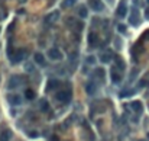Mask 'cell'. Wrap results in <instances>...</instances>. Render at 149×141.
<instances>
[{
    "label": "cell",
    "mask_w": 149,
    "mask_h": 141,
    "mask_svg": "<svg viewBox=\"0 0 149 141\" xmlns=\"http://www.w3.org/2000/svg\"><path fill=\"white\" fill-rule=\"evenodd\" d=\"M23 85V79L20 77V76H12V77L9 79V82H7V89H18L19 86Z\"/></svg>",
    "instance_id": "cell-1"
},
{
    "label": "cell",
    "mask_w": 149,
    "mask_h": 141,
    "mask_svg": "<svg viewBox=\"0 0 149 141\" xmlns=\"http://www.w3.org/2000/svg\"><path fill=\"white\" fill-rule=\"evenodd\" d=\"M25 55H28V53H26V50H23V48H20V50H18L15 53V55H12V57H9L10 58V61H12L13 64H18V63H20L23 58H25Z\"/></svg>",
    "instance_id": "cell-2"
},
{
    "label": "cell",
    "mask_w": 149,
    "mask_h": 141,
    "mask_svg": "<svg viewBox=\"0 0 149 141\" xmlns=\"http://www.w3.org/2000/svg\"><path fill=\"white\" fill-rule=\"evenodd\" d=\"M71 90H61L55 95V99L59 100V102H64V103H68L70 99H71Z\"/></svg>",
    "instance_id": "cell-3"
},
{
    "label": "cell",
    "mask_w": 149,
    "mask_h": 141,
    "mask_svg": "<svg viewBox=\"0 0 149 141\" xmlns=\"http://www.w3.org/2000/svg\"><path fill=\"white\" fill-rule=\"evenodd\" d=\"M129 22H130L132 26H139V23H140V15H139V12H137V9H135V7L130 10Z\"/></svg>",
    "instance_id": "cell-4"
},
{
    "label": "cell",
    "mask_w": 149,
    "mask_h": 141,
    "mask_svg": "<svg viewBox=\"0 0 149 141\" xmlns=\"http://www.w3.org/2000/svg\"><path fill=\"white\" fill-rule=\"evenodd\" d=\"M88 6L94 10V12H101L104 9V4H103L101 0H88Z\"/></svg>",
    "instance_id": "cell-5"
},
{
    "label": "cell",
    "mask_w": 149,
    "mask_h": 141,
    "mask_svg": "<svg viewBox=\"0 0 149 141\" xmlns=\"http://www.w3.org/2000/svg\"><path fill=\"white\" fill-rule=\"evenodd\" d=\"M88 45H90V48L99 47V35L94 34V32H90L88 34Z\"/></svg>",
    "instance_id": "cell-6"
},
{
    "label": "cell",
    "mask_w": 149,
    "mask_h": 141,
    "mask_svg": "<svg viewBox=\"0 0 149 141\" xmlns=\"http://www.w3.org/2000/svg\"><path fill=\"white\" fill-rule=\"evenodd\" d=\"M48 57H49L51 60H61L62 53L58 50V48H51V50L48 51Z\"/></svg>",
    "instance_id": "cell-7"
},
{
    "label": "cell",
    "mask_w": 149,
    "mask_h": 141,
    "mask_svg": "<svg viewBox=\"0 0 149 141\" xmlns=\"http://www.w3.org/2000/svg\"><path fill=\"white\" fill-rule=\"evenodd\" d=\"M116 15H117V18H126L127 15V6L124 3H120L117 7V10H116Z\"/></svg>",
    "instance_id": "cell-8"
},
{
    "label": "cell",
    "mask_w": 149,
    "mask_h": 141,
    "mask_svg": "<svg viewBox=\"0 0 149 141\" xmlns=\"http://www.w3.org/2000/svg\"><path fill=\"white\" fill-rule=\"evenodd\" d=\"M143 47H142V42H137V44L133 45V48H132V54H133V58L137 60V54H142L143 53Z\"/></svg>",
    "instance_id": "cell-9"
},
{
    "label": "cell",
    "mask_w": 149,
    "mask_h": 141,
    "mask_svg": "<svg viewBox=\"0 0 149 141\" xmlns=\"http://www.w3.org/2000/svg\"><path fill=\"white\" fill-rule=\"evenodd\" d=\"M110 77H112V82L114 83V85H119V83L122 82V76H120V73L116 71V69L110 70Z\"/></svg>",
    "instance_id": "cell-10"
},
{
    "label": "cell",
    "mask_w": 149,
    "mask_h": 141,
    "mask_svg": "<svg viewBox=\"0 0 149 141\" xmlns=\"http://www.w3.org/2000/svg\"><path fill=\"white\" fill-rule=\"evenodd\" d=\"M130 106L136 113H140L143 111V105H142V102H139V100H133V102L130 103Z\"/></svg>",
    "instance_id": "cell-11"
},
{
    "label": "cell",
    "mask_w": 149,
    "mask_h": 141,
    "mask_svg": "<svg viewBox=\"0 0 149 141\" xmlns=\"http://www.w3.org/2000/svg\"><path fill=\"white\" fill-rule=\"evenodd\" d=\"M96 89H97V86H96L94 82H87L85 83V92H87L88 95H94L96 93Z\"/></svg>",
    "instance_id": "cell-12"
},
{
    "label": "cell",
    "mask_w": 149,
    "mask_h": 141,
    "mask_svg": "<svg viewBox=\"0 0 149 141\" xmlns=\"http://www.w3.org/2000/svg\"><path fill=\"white\" fill-rule=\"evenodd\" d=\"M112 57H113L112 51H106V53L100 57V61H101V63H104V64H107V63H110V61H112Z\"/></svg>",
    "instance_id": "cell-13"
},
{
    "label": "cell",
    "mask_w": 149,
    "mask_h": 141,
    "mask_svg": "<svg viewBox=\"0 0 149 141\" xmlns=\"http://www.w3.org/2000/svg\"><path fill=\"white\" fill-rule=\"evenodd\" d=\"M58 16H59V12H58V10H55V12H52L51 15H48V16H47L45 22H47V23H54V22H56Z\"/></svg>",
    "instance_id": "cell-14"
},
{
    "label": "cell",
    "mask_w": 149,
    "mask_h": 141,
    "mask_svg": "<svg viewBox=\"0 0 149 141\" xmlns=\"http://www.w3.org/2000/svg\"><path fill=\"white\" fill-rule=\"evenodd\" d=\"M7 99H9V102L12 105H20L22 103V99H20V96H18V95H9Z\"/></svg>",
    "instance_id": "cell-15"
},
{
    "label": "cell",
    "mask_w": 149,
    "mask_h": 141,
    "mask_svg": "<svg viewBox=\"0 0 149 141\" xmlns=\"http://www.w3.org/2000/svg\"><path fill=\"white\" fill-rule=\"evenodd\" d=\"M59 86V82L58 80H55V79H51V80H48L47 83V89L48 90H54V89H56Z\"/></svg>",
    "instance_id": "cell-16"
},
{
    "label": "cell",
    "mask_w": 149,
    "mask_h": 141,
    "mask_svg": "<svg viewBox=\"0 0 149 141\" xmlns=\"http://www.w3.org/2000/svg\"><path fill=\"white\" fill-rule=\"evenodd\" d=\"M39 108H41V111H42V112H49V103L47 102V99H41Z\"/></svg>",
    "instance_id": "cell-17"
},
{
    "label": "cell",
    "mask_w": 149,
    "mask_h": 141,
    "mask_svg": "<svg viewBox=\"0 0 149 141\" xmlns=\"http://www.w3.org/2000/svg\"><path fill=\"white\" fill-rule=\"evenodd\" d=\"M35 63H38L39 66H45V58H44V55H42V53L35 54Z\"/></svg>",
    "instance_id": "cell-18"
},
{
    "label": "cell",
    "mask_w": 149,
    "mask_h": 141,
    "mask_svg": "<svg viewBox=\"0 0 149 141\" xmlns=\"http://www.w3.org/2000/svg\"><path fill=\"white\" fill-rule=\"evenodd\" d=\"M10 137H12L10 131L9 129H4V131H2V134H0V141H9Z\"/></svg>",
    "instance_id": "cell-19"
},
{
    "label": "cell",
    "mask_w": 149,
    "mask_h": 141,
    "mask_svg": "<svg viewBox=\"0 0 149 141\" xmlns=\"http://www.w3.org/2000/svg\"><path fill=\"white\" fill-rule=\"evenodd\" d=\"M75 3H77V0H64V2L61 3V7L62 9H68V7L74 6Z\"/></svg>",
    "instance_id": "cell-20"
},
{
    "label": "cell",
    "mask_w": 149,
    "mask_h": 141,
    "mask_svg": "<svg viewBox=\"0 0 149 141\" xmlns=\"http://www.w3.org/2000/svg\"><path fill=\"white\" fill-rule=\"evenodd\" d=\"M78 15H80V18L85 19V18L88 16V10H87V7H85V6H81V7H80V10H78Z\"/></svg>",
    "instance_id": "cell-21"
},
{
    "label": "cell",
    "mask_w": 149,
    "mask_h": 141,
    "mask_svg": "<svg viewBox=\"0 0 149 141\" xmlns=\"http://www.w3.org/2000/svg\"><path fill=\"white\" fill-rule=\"evenodd\" d=\"M114 61H116V66H117L119 69H120V70H124V61L120 58V57L116 55V57H114Z\"/></svg>",
    "instance_id": "cell-22"
},
{
    "label": "cell",
    "mask_w": 149,
    "mask_h": 141,
    "mask_svg": "<svg viewBox=\"0 0 149 141\" xmlns=\"http://www.w3.org/2000/svg\"><path fill=\"white\" fill-rule=\"evenodd\" d=\"M25 97L28 100H33L35 99V92L32 90V89H26V92H25Z\"/></svg>",
    "instance_id": "cell-23"
},
{
    "label": "cell",
    "mask_w": 149,
    "mask_h": 141,
    "mask_svg": "<svg viewBox=\"0 0 149 141\" xmlns=\"http://www.w3.org/2000/svg\"><path fill=\"white\" fill-rule=\"evenodd\" d=\"M96 74H97V77L100 79V82H104V70L103 69H96Z\"/></svg>",
    "instance_id": "cell-24"
},
{
    "label": "cell",
    "mask_w": 149,
    "mask_h": 141,
    "mask_svg": "<svg viewBox=\"0 0 149 141\" xmlns=\"http://www.w3.org/2000/svg\"><path fill=\"white\" fill-rule=\"evenodd\" d=\"M75 28H77L78 32H81L84 29V22H81V20H80V22H77V23H75Z\"/></svg>",
    "instance_id": "cell-25"
},
{
    "label": "cell",
    "mask_w": 149,
    "mask_h": 141,
    "mask_svg": "<svg viewBox=\"0 0 149 141\" xmlns=\"http://www.w3.org/2000/svg\"><path fill=\"white\" fill-rule=\"evenodd\" d=\"M85 63L87 64H94L96 63V57H87V58H85Z\"/></svg>",
    "instance_id": "cell-26"
},
{
    "label": "cell",
    "mask_w": 149,
    "mask_h": 141,
    "mask_svg": "<svg viewBox=\"0 0 149 141\" xmlns=\"http://www.w3.org/2000/svg\"><path fill=\"white\" fill-rule=\"evenodd\" d=\"M135 90H126V92H122L120 96H130V95H133Z\"/></svg>",
    "instance_id": "cell-27"
},
{
    "label": "cell",
    "mask_w": 149,
    "mask_h": 141,
    "mask_svg": "<svg viewBox=\"0 0 149 141\" xmlns=\"http://www.w3.org/2000/svg\"><path fill=\"white\" fill-rule=\"evenodd\" d=\"M148 85V80H145V79H143V80H140L139 83H137V86H139V87H143V86H146Z\"/></svg>",
    "instance_id": "cell-28"
},
{
    "label": "cell",
    "mask_w": 149,
    "mask_h": 141,
    "mask_svg": "<svg viewBox=\"0 0 149 141\" xmlns=\"http://www.w3.org/2000/svg\"><path fill=\"white\" fill-rule=\"evenodd\" d=\"M117 29H119V32H122V34H124V32H126V26H124V25H119Z\"/></svg>",
    "instance_id": "cell-29"
},
{
    "label": "cell",
    "mask_w": 149,
    "mask_h": 141,
    "mask_svg": "<svg viewBox=\"0 0 149 141\" xmlns=\"http://www.w3.org/2000/svg\"><path fill=\"white\" fill-rule=\"evenodd\" d=\"M25 70H28V71H33V66H32L31 63H28V64L25 66Z\"/></svg>",
    "instance_id": "cell-30"
},
{
    "label": "cell",
    "mask_w": 149,
    "mask_h": 141,
    "mask_svg": "<svg viewBox=\"0 0 149 141\" xmlns=\"http://www.w3.org/2000/svg\"><path fill=\"white\" fill-rule=\"evenodd\" d=\"M136 74H137V69H133V71H132V76H130V80H133Z\"/></svg>",
    "instance_id": "cell-31"
},
{
    "label": "cell",
    "mask_w": 149,
    "mask_h": 141,
    "mask_svg": "<svg viewBox=\"0 0 149 141\" xmlns=\"http://www.w3.org/2000/svg\"><path fill=\"white\" fill-rule=\"evenodd\" d=\"M143 39H149V31H146L145 34H143V36H142V41Z\"/></svg>",
    "instance_id": "cell-32"
},
{
    "label": "cell",
    "mask_w": 149,
    "mask_h": 141,
    "mask_svg": "<svg viewBox=\"0 0 149 141\" xmlns=\"http://www.w3.org/2000/svg\"><path fill=\"white\" fill-rule=\"evenodd\" d=\"M51 141H59V138L56 137V135H51V138H49Z\"/></svg>",
    "instance_id": "cell-33"
},
{
    "label": "cell",
    "mask_w": 149,
    "mask_h": 141,
    "mask_svg": "<svg viewBox=\"0 0 149 141\" xmlns=\"http://www.w3.org/2000/svg\"><path fill=\"white\" fill-rule=\"evenodd\" d=\"M29 135H31L32 138H35V137H38V132H36V131H32V132H31V134H29Z\"/></svg>",
    "instance_id": "cell-34"
},
{
    "label": "cell",
    "mask_w": 149,
    "mask_h": 141,
    "mask_svg": "<svg viewBox=\"0 0 149 141\" xmlns=\"http://www.w3.org/2000/svg\"><path fill=\"white\" fill-rule=\"evenodd\" d=\"M116 47H117V48H120V47H122V42H120V39H116Z\"/></svg>",
    "instance_id": "cell-35"
},
{
    "label": "cell",
    "mask_w": 149,
    "mask_h": 141,
    "mask_svg": "<svg viewBox=\"0 0 149 141\" xmlns=\"http://www.w3.org/2000/svg\"><path fill=\"white\" fill-rule=\"evenodd\" d=\"M145 18H146V19H149V7L145 10Z\"/></svg>",
    "instance_id": "cell-36"
},
{
    "label": "cell",
    "mask_w": 149,
    "mask_h": 141,
    "mask_svg": "<svg viewBox=\"0 0 149 141\" xmlns=\"http://www.w3.org/2000/svg\"><path fill=\"white\" fill-rule=\"evenodd\" d=\"M107 2H109L110 4H114V0H107Z\"/></svg>",
    "instance_id": "cell-37"
},
{
    "label": "cell",
    "mask_w": 149,
    "mask_h": 141,
    "mask_svg": "<svg viewBox=\"0 0 149 141\" xmlns=\"http://www.w3.org/2000/svg\"><path fill=\"white\" fill-rule=\"evenodd\" d=\"M148 140H149V132H148Z\"/></svg>",
    "instance_id": "cell-38"
},
{
    "label": "cell",
    "mask_w": 149,
    "mask_h": 141,
    "mask_svg": "<svg viewBox=\"0 0 149 141\" xmlns=\"http://www.w3.org/2000/svg\"><path fill=\"white\" fill-rule=\"evenodd\" d=\"M0 19H2V16H0Z\"/></svg>",
    "instance_id": "cell-39"
},
{
    "label": "cell",
    "mask_w": 149,
    "mask_h": 141,
    "mask_svg": "<svg viewBox=\"0 0 149 141\" xmlns=\"http://www.w3.org/2000/svg\"><path fill=\"white\" fill-rule=\"evenodd\" d=\"M148 3H149V0H148Z\"/></svg>",
    "instance_id": "cell-40"
}]
</instances>
